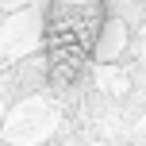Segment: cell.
I'll return each instance as SVG.
<instances>
[{"instance_id":"6da1fadb","label":"cell","mask_w":146,"mask_h":146,"mask_svg":"<svg viewBox=\"0 0 146 146\" xmlns=\"http://www.w3.org/2000/svg\"><path fill=\"white\" fill-rule=\"evenodd\" d=\"M111 12L108 0H46L42 12V73L50 88H73L88 73Z\"/></svg>"}]
</instances>
